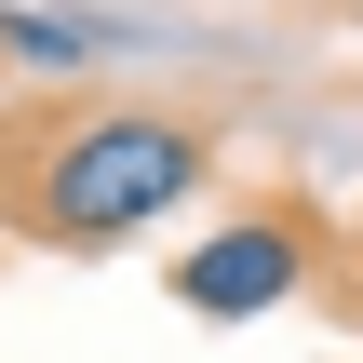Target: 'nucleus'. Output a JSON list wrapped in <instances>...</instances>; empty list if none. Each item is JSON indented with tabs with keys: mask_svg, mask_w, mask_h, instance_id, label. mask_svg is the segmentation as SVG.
<instances>
[{
	"mask_svg": "<svg viewBox=\"0 0 363 363\" xmlns=\"http://www.w3.org/2000/svg\"><path fill=\"white\" fill-rule=\"evenodd\" d=\"M0 54H13V67H81L94 27H54V13H13V0H0Z\"/></svg>",
	"mask_w": 363,
	"mask_h": 363,
	"instance_id": "7ed1b4c3",
	"label": "nucleus"
},
{
	"mask_svg": "<svg viewBox=\"0 0 363 363\" xmlns=\"http://www.w3.org/2000/svg\"><path fill=\"white\" fill-rule=\"evenodd\" d=\"M202 175H216V148H202L189 121H162V108H108V121L54 135V148L27 162V216H40L54 242H135V229H162Z\"/></svg>",
	"mask_w": 363,
	"mask_h": 363,
	"instance_id": "f257e3e1",
	"label": "nucleus"
},
{
	"mask_svg": "<svg viewBox=\"0 0 363 363\" xmlns=\"http://www.w3.org/2000/svg\"><path fill=\"white\" fill-rule=\"evenodd\" d=\"M175 296H189L202 323H256V310L310 296V229H296V216H229L216 242H189Z\"/></svg>",
	"mask_w": 363,
	"mask_h": 363,
	"instance_id": "f03ea898",
	"label": "nucleus"
}]
</instances>
